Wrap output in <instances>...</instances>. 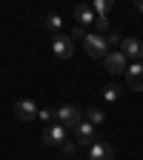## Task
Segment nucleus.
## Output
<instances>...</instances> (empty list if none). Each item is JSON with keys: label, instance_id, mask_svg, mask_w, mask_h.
<instances>
[{"label": "nucleus", "instance_id": "f257e3e1", "mask_svg": "<svg viewBox=\"0 0 143 160\" xmlns=\"http://www.w3.org/2000/svg\"><path fill=\"white\" fill-rule=\"evenodd\" d=\"M83 49H86L89 57H97V60H103V57L109 54V46H106L103 34H97V32H86V37H83Z\"/></svg>", "mask_w": 143, "mask_h": 160}, {"label": "nucleus", "instance_id": "f03ea898", "mask_svg": "<svg viewBox=\"0 0 143 160\" xmlns=\"http://www.w3.org/2000/svg\"><path fill=\"white\" fill-rule=\"evenodd\" d=\"M52 52H54V57L57 60H72V54H74V40L69 37V34H54V40H52Z\"/></svg>", "mask_w": 143, "mask_h": 160}, {"label": "nucleus", "instance_id": "7ed1b4c3", "mask_svg": "<svg viewBox=\"0 0 143 160\" xmlns=\"http://www.w3.org/2000/svg\"><path fill=\"white\" fill-rule=\"evenodd\" d=\"M54 117H57V123L60 126H66V129H74L80 120H83V112H80L77 106H60V109H54Z\"/></svg>", "mask_w": 143, "mask_h": 160}, {"label": "nucleus", "instance_id": "20e7f679", "mask_svg": "<svg viewBox=\"0 0 143 160\" xmlns=\"http://www.w3.org/2000/svg\"><path fill=\"white\" fill-rule=\"evenodd\" d=\"M69 140V129L66 126H60V123H49L43 129V143L46 146H63Z\"/></svg>", "mask_w": 143, "mask_h": 160}, {"label": "nucleus", "instance_id": "39448f33", "mask_svg": "<svg viewBox=\"0 0 143 160\" xmlns=\"http://www.w3.org/2000/svg\"><path fill=\"white\" fill-rule=\"evenodd\" d=\"M120 54H123L126 60H132V63H137V60H143V43L137 37H126L123 43H120V49H117Z\"/></svg>", "mask_w": 143, "mask_h": 160}, {"label": "nucleus", "instance_id": "423d86ee", "mask_svg": "<svg viewBox=\"0 0 143 160\" xmlns=\"http://www.w3.org/2000/svg\"><path fill=\"white\" fill-rule=\"evenodd\" d=\"M94 137H97V134H94V126H92V123L80 120V123L74 126V143H77V146H92Z\"/></svg>", "mask_w": 143, "mask_h": 160}, {"label": "nucleus", "instance_id": "0eeeda50", "mask_svg": "<svg viewBox=\"0 0 143 160\" xmlns=\"http://www.w3.org/2000/svg\"><path fill=\"white\" fill-rule=\"evenodd\" d=\"M103 66H106V72H112V74H126L129 60L120 54V52H109V54L103 57Z\"/></svg>", "mask_w": 143, "mask_h": 160}, {"label": "nucleus", "instance_id": "6e6552de", "mask_svg": "<svg viewBox=\"0 0 143 160\" xmlns=\"http://www.w3.org/2000/svg\"><path fill=\"white\" fill-rule=\"evenodd\" d=\"M126 80H129V89L132 92H143V60L126 66Z\"/></svg>", "mask_w": 143, "mask_h": 160}, {"label": "nucleus", "instance_id": "1a4fd4ad", "mask_svg": "<svg viewBox=\"0 0 143 160\" xmlns=\"http://www.w3.org/2000/svg\"><path fill=\"white\" fill-rule=\"evenodd\" d=\"M89 160H115V152L106 140H94L89 146Z\"/></svg>", "mask_w": 143, "mask_h": 160}, {"label": "nucleus", "instance_id": "9d476101", "mask_svg": "<svg viewBox=\"0 0 143 160\" xmlns=\"http://www.w3.org/2000/svg\"><path fill=\"white\" fill-rule=\"evenodd\" d=\"M14 114H17L20 120H34V117H37V106H34V100H29V97L17 100V103H14Z\"/></svg>", "mask_w": 143, "mask_h": 160}, {"label": "nucleus", "instance_id": "9b49d317", "mask_svg": "<svg viewBox=\"0 0 143 160\" xmlns=\"http://www.w3.org/2000/svg\"><path fill=\"white\" fill-rule=\"evenodd\" d=\"M74 20H77V26L80 29H86V26H94V12H92V6H77L74 9Z\"/></svg>", "mask_w": 143, "mask_h": 160}, {"label": "nucleus", "instance_id": "f8f14e48", "mask_svg": "<svg viewBox=\"0 0 143 160\" xmlns=\"http://www.w3.org/2000/svg\"><path fill=\"white\" fill-rule=\"evenodd\" d=\"M83 120H86V123H92V126H103V123H106V112L92 106V109L83 112Z\"/></svg>", "mask_w": 143, "mask_h": 160}, {"label": "nucleus", "instance_id": "ddd939ff", "mask_svg": "<svg viewBox=\"0 0 143 160\" xmlns=\"http://www.w3.org/2000/svg\"><path fill=\"white\" fill-rule=\"evenodd\" d=\"M115 9V3H109V0H92V12H94V20L97 17H109V12Z\"/></svg>", "mask_w": 143, "mask_h": 160}, {"label": "nucleus", "instance_id": "4468645a", "mask_svg": "<svg viewBox=\"0 0 143 160\" xmlns=\"http://www.w3.org/2000/svg\"><path fill=\"white\" fill-rule=\"evenodd\" d=\"M43 26H46V32L60 34V29H63V17H60V14H46L43 17Z\"/></svg>", "mask_w": 143, "mask_h": 160}, {"label": "nucleus", "instance_id": "2eb2a0df", "mask_svg": "<svg viewBox=\"0 0 143 160\" xmlns=\"http://www.w3.org/2000/svg\"><path fill=\"white\" fill-rule=\"evenodd\" d=\"M117 97H120V86H117V83L103 86V100H109V103H112V100H117Z\"/></svg>", "mask_w": 143, "mask_h": 160}, {"label": "nucleus", "instance_id": "dca6fc26", "mask_svg": "<svg viewBox=\"0 0 143 160\" xmlns=\"http://www.w3.org/2000/svg\"><path fill=\"white\" fill-rule=\"evenodd\" d=\"M37 120H43V123L49 126L52 120H54V109H49V106L46 109H37Z\"/></svg>", "mask_w": 143, "mask_h": 160}, {"label": "nucleus", "instance_id": "f3484780", "mask_svg": "<svg viewBox=\"0 0 143 160\" xmlns=\"http://www.w3.org/2000/svg\"><path fill=\"white\" fill-rule=\"evenodd\" d=\"M60 149H63V154H69V157H74V154H77V143H74V140H66Z\"/></svg>", "mask_w": 143, "mask_h": 160}, {"label": "nucleus", "instance_id": "a211bd4d", "mask_svg": "<svg viewBox=\"0 0 143 160\" xmlns=\"http://www.w3.org/2000/svg\"><path fill=\"white\" fill-rule=\"evenodd\" d=\"M69 37H72V40H83V37H86V29H80V26H74Z\"/></svg>", "mask_w": 143, "mask_h": 160}, {"label": "nucleus", "instance_id": "6ab92c4d", "mask_svg": "<svg viewBox=\"0 0 143 160\" xmlns=\"http://www.w3.org/2000/svg\"><path fill=\"white\" fill-rule=\"evenodd\" d=\"M135 9H137V12H140V14H143V0H140V3H137V6H135Z\"/></svg>", "mask_w": 143, "mask_h": 160}]
</instances>
